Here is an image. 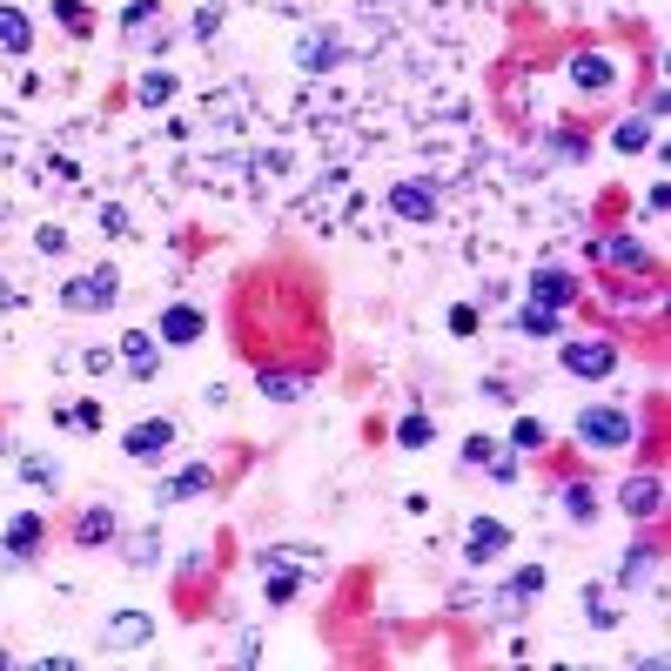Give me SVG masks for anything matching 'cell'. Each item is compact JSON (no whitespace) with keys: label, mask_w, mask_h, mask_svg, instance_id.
Here are the masks:
<instances>
[{"label":"cell","mask_w":671,"mask_h":671,"mask_svg":"<svg viewBox=\"0 0 671 671\" xmlns=\"http://www.w3.org/2000/svg\"><path fill=\"white\" fill-rule=\"evenodd\" d=\"M121 302V269L115 263H95V269H74L61 283V309L67 316H108Z\"/></svg>","instance_id":"obj_1"},{"label":"cell","mask_w":671,"mask_h":671,"mask_svg":"<svg viewBox=\"0 0 671 671\" xmlns=\"http://www.w3.org/2000/svg\"><path fill=\"white\" fill-rule=\"evenodd\" d=\"M631 437H638L631 409H611V403H598V409H577V444H584V450H625Z\"/></svg>","instance_id":"obj_2"},{"label":"cell","mask_w":671,"mask_h":671,"mask_svg":"<svg viewBox=\"0 0 671 671\" xmlns=\"http://www.w3.org/2000/svg\"><path fill=\"white\" fill-rule=\"evenodd\" d=\"M557 363L577 383H605L618 370V343H605V336H571V343H557Z\"/></svg>","instance_id":"obj_3"},{"label":"cell","mask_w":671,"mask_h":671,"mask_svg":"<svg viewBox=\"0 0 671 671\" xmlns=\"http://www.w3.org/2000/svg\"><path fill=\"white\" fill-rule=\"evenodd\" d=\"M115 363H121V376H135V383L161 376V336H155V329H121Z\"/></svg>","instance_id":"obj_4"},{"label":"cell","mask_w":671,"mask_h":671,"mask_svg":"<svg viewBox=\"0 0 671 671\" xmlns=\"http://www.w3.org/2000/svg\"><path fill=\"white\" fill-rule=\"evenodd\" d=\"M175 437H182V430H175V416H141V424H128V430H121V450H128L135 464H155V457H161L168 444H175Z\"/></svg>","instance_id":"obj_5"},{"label":"cell","mask_w":671,"mask_h":671,"mask_svg":"<svg viewBox=\"0 0 671 671\" xmlns=\"http://www.w3.org/2000/svg\"><path fill=\"white\" fill-rule=\"evenodd\" d=\"M202 329H209V316H202L195 302H168V309H161V322H155L161 350H189V343H202Z\"/></svg>","instance_id":"obj_6"},{"label":"cell","mask_w":671,"mask_h":671,"mask_svg":"<svg viewBox=\"0 0 671 671\" xmlns=\"http://www.w3.org/2000/svg\"><path fill=\"white\" fill-rule=\"evenodd\" d=\"M121 34H128V47L141 54H161L168 47V28H161V8H155V0H128V14H121Z\"/></svg>","instance_id":"obj_7"},{"label":"cell","mask_w":671,"mask_h":671,"mask_svg":"<svg viewBox=\"0 0 671 671\" xmlns=\"http://www.w3.org/2000/svg\"><path fill=\"white\" fill-rule=\"evenodd\" d=\"M658 557H664V551H658L651 537H638V544L618 557V584H625V592H658Z\"/></svg>","instance_id":"obj_8"},{"label":"cell","mask_w":671,"mask_h":671,"mask_svg":"<svg viewBox=\"0 0 671 671\" xmlns=\"http://www.w3.org/2000/svg\"><path fill=\"white\" fill-rule=\"evenodd\" d=\"M121 537V518H115V503H88V511L74 518V544L81 551H108Z\"/></svg>","instance_id":"obj_9"},{"label":"cell","mask_w":671,"mask_h":671,"mask_svg":"<svg viewBox=\"0 0 671 671\" xmlns=\"http://www.w3.org/2000/svg\"><path fill=\"white\" fill-rule=\"evenodd\" d=\"M503 551H511V524H503V518H470L464 557H470V564H490V557H503Z\"/></svg>","instance_id":"obj_10"},{"label":"cell","mask_w":671,"mask_h":671,"mask_svg":"<svg viewBox=\"0 0 671 671\" xmlns=\"http://www.w3.org/2000/svg\"><path fill=\"white\" fill-rule=\"evenodd\" d=\"M611 497H618V511H625V518H638V524L664 511V483H658V477H625Z\"/></svg>","instance_id":"obj_11"},{"label":"cell","mask_w":671,"mask_h":671,"mask_svg":"<svg viewBox=\"0 0 671 671\" xmlns=\"http://www.w3.org/2000/svg\"><path fill=\"white\" fill-rule=\"evenodd\" d=\"M102 645L108 651H141V645H155V618L148 611H115L108 631H102Z\"/></svg>","instance_id":"obj_12"},{"label":"cell","mask_w":671,"mask_h":671,"mask_svg":"<svg viewBox=\"0 0 671 671\" xmlns=\"http://www.w3.org/2000/svg\"><path fill=\"white\" fill-rule=\"evenodd\" d=\"M390 215H403V222H437V189H430V182H396V189H390Z\"/></svg>","instance_id":"obj_13"},{"label":"cell","mask_w":671,"mask_h":671,"mask_svg":"<svg viewBox=\"0 0 671 671\" xmlns=\"http://www.w3.org/2000/svg\"><path fill=\"white\" fill-rule=\"evenodd\" d=\"M577 269H537L531 276V302H544V309H571L577 302Z\"/></svg>","instance_id":"obj_14"},{"label":"cell","mask_w":671,"mask_h":671,"mask_svg":"<svg viewBox=\"0 0 671 671\" xmlns=\"http://www.w3.org/2000/svg\"><path fill=\"white\" fill-rule=\"evenodd\" d=\"M215 490V470L209 464H189V470H175L168 483H155V503H189V497H209Z\"/></svg>","instance_id":"obj_15"},{"label":"cell","mask_w":671,"mask_h":671,"mask_svg":"<svg viewBox=\"0 0 671 671\" xmlns=\"http://www.w3.org/2000/svg\"><path fill=\"white\" fill-rule=\"evenodd\" d=\"M592 263H605V269H645L651 256H645L638 235H598L592 242Z\"/></svg>","instance_id":"obj_16"},{"label":"cell","mask_w":671,"mask_h":671,"mask_svg":"<svg viewBox=\"0 0 671 671\" xmlns=\"http://www.w3.org/2000/svg\"><path fill=\"white\" fill-rule=\"evenodd\" d=\"M41 544H47V524H41L34 511H21V518L8 524V571L28 564V557H41Z\"/></svg>","instance_id":"obj_17"},{"label":"cell","mask_w":671,"mask_h":671,"mask_svg":"<svg viewBox=\"0 0 671 671\" xmlns=\"http://www.w3.org/2000/svg\"><path fill=\"white\" fill-rule=\"evenodd\" d=\"M564 74H571V88H584V95H605L611 81H618V67H611L605 54H571V67H564Z\"/></svg>","instance_id":"obj_18"},{"label":"cell","mask_w":671,"mask_h":671,"mask_svg":"<svg viewBox=\"0 0 671 671\" xmlns=\"http://www.w3.org/2000/svg\"><path fill=\"white\" fill-rule=\"evenodd\" d=\"M21 483L41 490V497H54V490H61V457H47V450H21Z\"/></svg>","instance_id":"obj_19"},{"label":"cell","mask_w":671,"mask_h":671,"mask_svg":"<svg viewBox=\"0 0 671 671\" xmlns=\"http://www.w3.org/2000/svg\"><path fill=\"white\" fill-rule=\"evenodd\" d=\"M256 390H263L269 403H302V396H309V376H302V370H263Z\"/></svg>","instance_id":"obj_20"},{"label":"cell","mask_w":671,"mask_h":671,"mask_svg":"<svg viewBox=\"0 0 671 671\" xmlns=\"http://www.w3.org/2000/svg\"><path fill=\"white\" fill-rule=\"evenodd\" d=\"M537 592H544V564H524V571H518L511 584H503V598H497V611H524V605H531Z\"/></svg>","instance_id":"obj_21"},{"label":"cell","mask_w":671,"mask_h":671,"mask_svg":"<svg viewBox=\"0 0 671 671\" xmlns=\"http://www.w3.org/2000/svg\"><path fill=\"white\" fill-rule=\"evenodd\" d=\"M0 54H34V21L21 8H0Z\"/></svg>","instance_id":"obj_22"},{"label":"cell","mask_w":671,"mask_h":671,"mask_svg":"<svg viewBox=\"0 0 671 671\" xmlns=\"http://www.w3.org/2000/svg\"><path fill=\"white\" fill-rule=\"evenodd\" d=\"M121 564H128V571H155V564H161V531H155V524L135 531V537L121 544Z\"/></svg>","instance_id":"obj_23"},{"label":"cell","mask_w":671,"mask_h":671,"mask_svg":"<svg viewBox=\"0 0 671 671\" xmlns=\"http://www.w3.org/2000/svg\"><path fill=\"white\" fill-rule=\"evenodd\" d=\"M296 67H302V74L336 67V41H329V34H302V41H296Z\"/></svg>","instance_id":"obj_24"},{"label":"cell","mask_w":671,"mask_h":671,"mask_svg":"<svg viewBox=\"0 0 671 671\" xmlns=\"http://www.w3.org/2000/svg\"><path fill=\"white\" fill-rule=\"evenodd\" d=\"M551 444V424H537V416H518V424H511V450L518 457H537Z\"/></svg>","instance_id":"obj_25"},{"label":"cell","mask_w":671,"mask_h":671,"mask_svg":"<svg viewBox=\"0 0 671 671\" xmlns=\"http://www.w3.org/2000/svg\"><path fill=\"white\" fill-rule=\"evenodd\" d=\"M611 148H618V155H638V148H651V115H631V121H618Z\"/></svg>","instance_id":"obj_26"},{"label":"cell","mask_w":671,"mask_h":671,"mask_svg":"<svg viewBox=\"0 0 671 671\" xmlns=\"http://www.w3.org/2000/svg\"><path fill=\"white\" fill-rule=\"evenodd\" d=\"M518 329H524V336H557V329H564V316H557V309H544V302H524V309H518Z\"/></svg>","instance_id":"obj_27"},{"label":"cell","mask_w":671,"mask_h":671,"mask_svg":"<svg viewBox=\"0 0 671 671\" xmlns=\"http://www.w3.org/2000/svg\"><path fill=\"white\" fill-rule=\"evenodd\" d=\"M430 437H437V424H430V416H424V409H409V416H403V424H396V444H403V450H424Z\"/></svg>","instance_id":"obj_28"},{"label":"cell","mask_w":671,"mask_h":671,"mask_svg":"<svg viewBox=\"0 0 671 671\" xmlns=\"http://www.w3.org/2000/svg\"><path fill=\"white\" fill-rule=\"evenodd\" d=\"M54 21L67 34H95V8H88V0H54Z\"/></svg>","instance_id":"obj_29"},{"label":"cell","mask_w":671,"mask_h":671,"mask_svg":"<svg viewBox=\"0 0 671 671\" xmlns=\"http://www.w3.org/2000/svg\"><path fill=\"white\" fill-rule=\"evenodd\" d=\"M168 102H175V74H168V67L141 74V108H168Z\"/></svg>","instance_id":"obj_30"},{"label":"cell","mask_w":671,"mask_h":671,"mask_svg":"<svg viewBox=\"0 0 671 671\" xmlns=\"http://www.w3.org/2000/svg\"><path fill=\"white\" fill-rule=\"evenodd\" d=\"M564 511H571L577 524H592V518H598V497H592V483H577V477H571V483H564Z\"/></svg>","instance_id":"obj_31"},{"label":"cell","mask_w":671,"mask_h":671,"mask_svg":"<svg viewBox=\"0 0 671 671\" xmlns=\"http://www.w3.org/2000/svg\"><path fill=\"white\" fill-rule=\"evenodd\" d=\"M302 598V577L289 564H269V605H296Z\"/></svg>","instance_id":"obj_32"},{"label":"cell","mask_w":671,"mask_h":671,"mask_svg":"<svg viewBox=\"0 0 671 671\" xmlns=\"http://www.w3.org/2000/svg\"><path fill=\"white\" fill-rule=\"evenodd\" d=\"M256 564H263V571H269V564H289V571H302V564H316V551H309V544H269Z\"/></svg>","instance_id":"obj_33"},{"label":"cell","mask_w":671,"mask_h":671,"mask_svg":"<svg viewBox=\"0 0 671 671\" xmlns=\"http://www.w3.org/2000/svg\"><path fill=\"white\" fill-rule=\"evenodd\" d=\"M584 605H592V625H598V631H611V625H618V605H611V584H592V598H584Z\"/></svg>","instance_id":"obj_34"},{"label":"cell","mask_w":671,"mask_h":671,"mask_svg":"<svg viewBox=\"0 0 671 671\" xmlns=\"http://www.w3.org/2000/svg\"><path fill=\"white\" fill-rule=\"evenodd\" d=\"M74 363H81V370H88V376H108V370H121V363H115V350H108V343H95V350H81V356H74Z\"/></svg>","instance_id":"obj_35"},{"label":"cell","mask_w":671,"mask_h":671,"mask_svg":"<svg viewBox=\"0 0 671 671\" xmlns=\"http://www.w3.org/2000/svg\"><path fill=\"white\" fill-rule=\"evenodd\" d=\"M215 34H222V8L202 0V8H195V41H215Z\"/></svg>","instance_id":"obj_36"},{"label":"cell","mask_w":671,"mask_h":671,"mask_svg":"<svg viewBox=\"0 0 671 671\" xmlns=\"http://www.w3.org/2000/svg\"><path fill=\"white\" fill-rule=\"evenodd\" d=\"M551 155H557V161H584V135L557 128V135H551Z\"/></svg>","instance_id":"obj_37"},{"label":"cell","mask_w":671,"mask_h":671,"mask_svg":"<svg viewBox=\"0 0 671 671\" xmlns=\"http://www.w3.org/2000/svg\"><path fill=\"white\" fill-rule=\"evenodd\" d=\"M477 322H483V316H477V302H457V309H450V329H457V336H470Z\"/></svg>","instance_id":"obj_38"},{"label":"cell","mask_w":671,"mask_h":671,"mask_svg":"<svg viewBox=\"0 0 671 671\" xmlns=\"http://www.w3.org/2000/svg\"><path fill=\"white\" fill-rule=\"evenodd\" d=\"M490 457H497V450H490V437H464V464H470V470H477V464H490Z\"/></svg>","instance_id":"obj_39"},{"label":"cell","mask_w":671,"mask_h":671,"mask_svg":"<svg viewBox=\"0 0 671 671\" xmlns=\"http://www.w3.org/2000/svg\"><path fill=\"white\" fill-rule=\"evenodd\" d=\"M483 470H490V483H518V457H490Z\"/></svg>","instance_id":"obj_40"},{"label":"cell","mask_w":671,"mask_h":671,"mask_svg":"<svg viewBox=\"0 0 671 671\" xmlns=\"http://www.w3.org/2000/svg\"><path fill=\"white\" fill-rule=\"evenodd\" d=\"M34 248H47V256H61V248H67V235H61V228H54V222H47V228H41V235H34Z\"/></svg>","instance_id":"obj_41"},{"label":"cell","mask_w":671,"mask_h":671,"mask_svg":"<svg viewBox=\"0 0 671 671\" xmlns=\"http://www.w3.org/2000/svg\"><path fill=\"white\" fill-rule=\"evenodd\" d=\"M8 302H14V296H8V283H0V316H8Z\"/></svg>","instance_id":"obj_42"}]
</instances>
